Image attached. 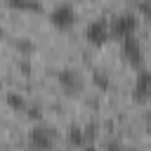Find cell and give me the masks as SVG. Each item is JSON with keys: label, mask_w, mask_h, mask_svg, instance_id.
Segmentation results:
<instances>
[{"label": "cell", "mask_w": 151, "mask_h": 151, "mask_svg": "<svg viewBox=\"0 0 151 151\" xmlns=\"http://www.w3.org/2000/svg\"><path fill=\"white\" fill-rule=\"evenodd\" d=\"M5 99H7V104H9L14 111H21V109H26V99H24L19 92H7V97H5Z\"/></svg>", "instance_id": "9c48e42d"}, {"label": "cell", "mask_w": 151, "mask_h": 151, "mask_svg": "<svg viewBox=\"0 0 151 151\" xmlns=\"http://www.w3.org/2000/svg\"><path fill=\"white\" fill-rule=\"evenodd\" d=\"M92 76H94V83H97L99 87H109V78H106V73H101V71H94Z\"/></svg>", "instance_id": "8fae6325"}, {"label": "cell", "mask_w": 151, "mask_h": 151, "mask_svg": "<svg viewBox=\"0 0 151 151\" xmlns=\"http://www.w3.org/2000/svg\"><path fill=\"white\" fill-rule=\"evenodd\" d=\"M57 83H59L66 92H76V90L83 87V80H80V76H78L73 68H61V71L57 73Z\"/></svg>", "instance_id": "52a82bcc"}, {"label": "cell", "mask_w": 151, "mask_h": 151, "mask_svg": "<svg viewBox=\"0 0 151 151\" xmlns=\"http://www.w3.org/2000/svg\"><path fill=\"white\" fill-rule=\"evenodd\" d=\"M66 139H68V144H71V146H83V144H85V139H87V132H85L80 125H71V127H68V132H66Z\"/></svg>", "instance_id": "ba28073f"}, {"label": "cell", "mask_w": 151, "mask_h": 151, "mask_svg": "<svg viewBox=\"0 0 151 151\" xmlns=\"http://www.w3.org/2000/svg\"><path fill=\"white\" fill-rule=\"evenodd\" d=\"M137 9L151 17V2H149V0H142V2H137Z\"/></svg>", "instance_id": "7c38bea8"}, {"label": "cell", "mask_w": 151, "mask_h": 151, "mask_svg": "<svg viewBox=\"0 0 151 151\" xmlns=\"http://www.w3.org/2000/svg\"><path fill=\"white\" fill-rule=\"evenodd\" d=\"M28 142H31L33 151H50L54 146V130L47 125H35L28 132Z\"/></svg>", "instance_id": "5b68a950"}, {"label": "cell", "mask_w": 151, "mask_h": 151, "mask_svg": "<svg viewBox=\"0 0 151 151\" xmlns=\"http://www.w3.org/2000/svg\"><path fill=\"white\" fill-rule=\"evenodd\" d=\"M106 151H125V149H123V144H120V142H109Z\"/></svg>", "instance_id": "4fadbf2b"}, {"label": "cell", "mask_w": 151, "mask_h": 151, "mask_svg": "<svg viewBox=\"0 0 151 151\" xmlns=\"http://www.w3.org/2000/svg\"><path fill=\"white\" fill-rule=\"evenodd\" d=\"M76 17H78V12H76V7H73L71 2H59V5H54V7L50 9V21H52L57 28H68V26H73V24H76Z\"/></svg>", "instance_id": "277c9868"}, {"label": "cell", "mask_w": 151, "mask_h": 151, "mask_svg": "<svg viewBox=\"0 0 151 151\" xmlns=\"http://www.w3.org/2000/svg\"><path fill=\"white\" fill-rule=\"evenodd\" d=\"M132 94H134V99H139V101L151 99V71H149V68L137 71L134 85H132Z\"/></svg>", "instance_id": "8992f818"}, {"label": "cell", "mask_w": 151, "mask_h": 151, "mask_svg": "<svg viewBox=\"0 0 151 151\" xmlns=\"http://www.w3.org/2000/svg\"><path fill=\"white\" fill-rule=\"evenodd\" d=\"M109 24H111V35H116V38L123 40V38H127V35H134L139 19H137V14H134L132 9H123V12L113 14V17L109 19Z\"/></svg>", "instance_id": "6da1fadb"}, {"label": "cell", "mask_w": 151, "mask_h": 151, "mask_svg": "<svg viewBox=\"0 0 151 151\" xmlns=\"http://www.w3.org/2000/svg\"><path fill=\"white\" fill-rule=\"evenodd\" d=\"M120 52H123V57H125L127 64L137 66L139 71L144 68V47H142V40H139L137 35L123 38V40H120Z\"/></svg>", "instance_id": "3957f363"}, {"label": "cell", "mask_w": 151, "mask_h": 151, "mask_svg": "<svg viewBox=\"0 0 151 151\" xmlns=\"http://www.w3.org/2000/svg\"><path fill=\"white\" fill-rule=\"evenodd\" d=\"M85 38L92 42V45H104L109 38H111V24L106 17H94L87 21L85 26Z\"/></svg>", "instance_id": "7a4b0ae2"}, {"label": "cell", "mask_w": 151, "mask_h": 151, "mask_svg": "<svg viewBox=\"0 0 151 151\" xmlns=\"http://www.w3.org/2000/svg\"><path fill=\"white\" fill-rule=\"evenodd\" d=\"M2 33H5V28H2V26H0V35H2Z\"/></svg>", "instance_id": "5bb4252c"}, {"label": "cell", "mask_w": 151, "mask_h": 151, "mask_svg": "<svg viewBox=\"0 0 151 151\" xmlns=\"http://www.w3.org/2000/svg\"><path fill=\"white\" fill-rule=\"evenodd\" d=\"M17 47H19L21 52H33V50H35L33 40H28V38H19V40H17Z\"/></svg>", "instance_id": "30bf717a"}]
</instances>
